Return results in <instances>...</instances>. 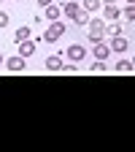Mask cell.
Wrapping results in <instances>:
<instances>
[{
  "mask_svg": "<svg viewBox=\"0 0 135 152\" xmlns=\"http://www.w3.org/2000/svg\"><path fill=\"white\" fill-rule=\"evenodd\" d=\"M6 68L14 71V73L25 71V57H22V54H19V57H8V60H6Z\"/></svg>",
  "mask_w": 135,
  "mask_h": 152,
  "instance_id": "5",
  "label": "cell"
},
{
  "mask_svg": "<svg viewBox=\"0 0 135 152\" xmlns=\"http://www.w3.org/2000/svg\"><path fill=\"white\" fill-rule=\"evenodd\" d=\"M92 71L95 73H105V60H97V63L92 65Z\"/></svg>",
  "mask_w": 135,
  "mask_h": 152,
  "instance_id": "18",
  "label": "cell"
},
{
  "mask_svg": "<svg viewBox=\"0 0 135 152\" xmlns=\"http://www.w3.org/2000/svg\"><path fill=\"white\" fill-rule=\"evenodd\" d=\"M105 3H116V0H103V6H105Z\"/></svg>",
  "mask_w": 135,
  "mask_h": 152,
  "instance_id": "22",
  "label": "cell"
},
{
  "mask_svg": "<svg viewBox=\"0 0 135 152\" xmlns=\"http://www.w3.org/2000/svg\"><path fill=\"white\" fill-rule=\"evenodd\" d=\"M62 11H65V16H68V19H76V14L81 11V6H79V3H65V8H62Z\"/></svg>",
  "mask_w": 135,
  "mask_h": 152,
  "instance_id": "10",
  "label": "cell"
},
{
  "mask_svg": "<svg viewBox=\"0 0 135 152\" xmlns=\"http://www.w3.org/2000/svg\"><path fill=\"white\" fill-rule=\"evenodd\" d=\"M108 46H111V52H119V54H122V52H127L130 41H127V35H122V33H119V35H113V41H111Z\"/></svg>",
  "mask_w": 135,
  "mask_h": 152,
  "instance_id": "3",
  "label": "cell"
},
{
  "mask_svg": "<svg viewBox=\"0 0 135 152\" xmlns=\"http://www.w3.org/2000/svg\"><path fill=\"white\" fill-rule=\"evenodd\" d=\"M103 16H105V19H119V16H122V11L113 6V3H105V6H103Z\"/></svg>",
  "mask_w": 135,
  "mask_h": 152,
  "instance_id": "9",
  "label": "cell"
},
{
  "mask_svg": "<svg viewBox=\"0 0 135 152\" xmlns=\"http://www.w3.org/2000/svg\"><path fill=\"white\" fill-rule=\"evenodd\" d=\"M38 6H43V8H46V6H51V0H38Z\"/></svg>",
  "mask_w": 135,
  "mask_h": 152,
  "instance_id": "21",
  "label": "cell"
},
{
  "mask_svg": "<svg viewBox=\"0 0 135 152\" xmlns=\"http://www.w3.org/2000/svg\"><path fill=\"white\" fill-rule=\"evenodd\" d=\"M127 3H135V0H127Z\"/></svg>",
  "mask_w": 135,
  "mask_h": 152,
  "instance_id": "25",
  "label": "cell"
},
{
  "mask_svg": "<svg viewBox=\"0 0 135 152\" xmlns=\"http://www.w3.org/2000/svg\"><path fill=\"white\" fill-rule=\"evenodd\" d=\"M62 35H65V25L54 19V22H51V27L43 33V41H46V44H57V41H60Z\"/></svg>",
  "mask_w": 135,
  "mask_h": 152,
  "instance_id": "1",
  "label": "cell"
},
{
  "mask_svg": "<svg viewBox=\"0 0 135 152\" xmlns=\"http://www.w3.org/2000/svg\"><path fill=\"white\" fill-rule=\"evenodd\" d=\"M68 57H70V60H73V63H81V60H84V57H87V49H84L81 44H73V46L68 49Z\"/></svg>",
  "mask_w": 135,
  "mask_h": 152,
  "instance_id": "4",
  "label": "cell"
},
{
  "mask_svg": "<svg viewBox=\"0 0 135 152\" xmlns=\"http://www.w3.org/2000/svg\"><path fill=\"white\" fill-rule=\"evenodd\" d=\"M6 25H8V14L0 11V27H6Z\"/></svg>",
  "mask_w": 135,
  "mask_h": 152,
  "instance_id": "19",
  "label": "cell"
},
{
  "mask_svg": "<svg viewBox=\"0 0 135 152\" xmlns=\"http://www.w3.org/2000/svg\"><path fill=\"white\" fill-rule=\"evenodd\" d=\"M103 35H105V22L103 19H89V41H103Z\"/></svg>",
  "mask_w": 135,
  "mask_h": 152,
  "instance_id": "2",
  "label": "cell"
},
{
  "mask_svg": "<svg viewBox=\"0 0 135 152\" xmlns=\"http://www.w3.org/2000/svg\"><path fill=\"white\" fill-rule=\"evenodd\" d=\"M132 68H135V57H132Z\"/></svg>",
  "mask_w": 135,
  "mask_h": 152,
  "instance_id": "23",
  "label": "cell"
},
{
  "mask_svg": "<svg viewBox=\"0 0 135 152\" xmlns=\"http://www.w3.org/2000/svg\"><path fill=\"white\" fill-rule=\"evenodd\" d=\"M108 54H111V46H108V44H103V41H95V57H97V60H105Z\"/></svg>",
  "mask_w": 135,
  "mask_h": 152,
  "instance_id": "8",
  "label": "cell"
},
{
  "mask_svg": "<svg viewBox=\"0 0 135 152\" xmlns=\"http://www.w3.org/2000/svg\"><path fill=\"white\" fill-rule=\"evenodd\" d=\"M46 71H51V73H57V71H62V54L57 57V54H51V57H46Z\"/></svg>",
  "mask_w": 135,
  "mask_h": 152,
  "instance_id": "6",
  "label": "cell"
},
{
  "mask_svg": "<svg viewBox=\"0 0 135 152\" xmlns=\"http://www.w3.org/2000/svg\"><path fill=\"white\" fill-rule=\"evenodd\" d=\"M0 63H3V54H0Z\"/></svg>",
  "mask_w": 135,
  "mask_h": 152,
  "instance_id": "24",
  "label": "cell"
},
{
  "mask_svg": "<svg viewBox=\"0 0 135 152\" xmlns=\"http://www.w3.org/2000/svg\"><path fill=\"white\" fill-rule=\"evenodd\" d=\"M35 41H30V38H27V41H19V54H22V57H30V54H35Z\"/></svg>",
  "mask_w": 135,
  "mask_h": 152,
  "instance_id": "7",
  "label": "cell"
},
{
  "mask_svg": "<svg viewBox=\"0 0 135 152\" xmlns=\"http://www.w3.org/2000/svg\"><path fill=\"white\" fill-rule=\"evenodd\" d=\"M62 71H65V73H79V68H76V65H62Z\"/></svg>",
  "mask_w": 135,
  "mask_h": 152,
  "instance_id": "20",
  "label": "cell"
},
{
  "mask_svg": "<svg viewBox=\"0 0 135 152\" xmlns=\"http://www.w3.org/2000/svg\"><path fill=\"white\" fill-rule=\"evenodd\" d=\"M105 33H108L111 38L119 35V33H122V25H119V22H111V25H105Z\"/></svg>",
  "mask_w": 135,
  "mask_h": 152,
  "instance_id": "16",
  "label": "cell"
},
{
  "mask_svg": "<svg viewBox=\"0 0 135 152\" xmlns=\"http://www.w3.org/2000/svg\"><path fill=\"white\" fill-rule=\"evenodd\" d=\"M124 19L135 22V3H127V8H124Z\"/></svg>",
  "mask_w": 135,
  "mask_h": 152,
  "instance_id": "17",
  "label": "cell"
},
{
  "mask_svg": "<svg viewBox=\"0 0 135 152\" xmlns=\"http://www.w3.org/2000/svg\"><path fill=\"white\" fill-rule=\"evenodd\" d=\"M116 71H119V73H130V71H135V68H132V60H124V57H122V60L116 63Z\"/></svg>",
  "mask_w": 135,
  "mask_h": 152,
  "instance_id": "12",
  "label": "cell"
},
{
  "mask_svg": "<svg viewBox=\"0 0 135 152\" xmlns=\"http://www.w3.org/2000/svg\"><path fill=\"white\" fill-rule=\"evenodd\" d=\"M73 22H76V25H79V27H84V25H89V11H84V8H81L79 14H76V19H73Z\"/></svg>",
  "mask_w": 135,
  "mask_h": 152,
  "instance_id": "11",
  "label": "cell"
},
{
  "mask_svg": "<svg viewBox=\"0 0 135 152\" xmlns=\"http://www.w3.org/2000/svg\"><path fill=\"white\" fill-rule=\"evenodd\" d=\"M27 38H30V27H19V30H16V35H14V44L27 41Z\"/></svg>",
  "mask_w": 135,
  "mask_h": 152,
  "instance_id": "14",
  "label": "cell"
},
{
  "mask_svg": "<svg viewBox=\"0 0 135 152\" xmlns=\"http://www.w3.org/2000/svg\"><path fill=\"white\" fill-rule=\"evenodd\" d=\"M81 8L92 14V11H97V8H100V0H84V3H81Z\"/></svg>",
  "mask_w": 135,
  "mask_h": 152,
  "instance_id": "15",
  "label": "cell"
},
{
  "mask_svg": "<svg viewBox=\"0 0 135 152\" xmlns=\"http://www.w3.org/2000/svg\"><path fill=\"white\" fill-rule=\"evenodd\" d=\"M46 19H49V22H54V19H60V6H46Z\"/></svg>",
  "mask_w": 135,
  "mask_h": 152,
  "instance_id": "13",
  "label": "cell"
}]
</instances>
